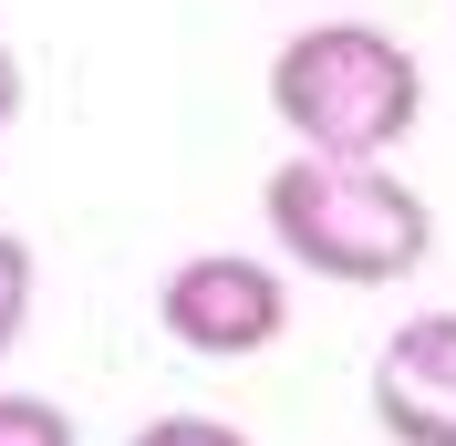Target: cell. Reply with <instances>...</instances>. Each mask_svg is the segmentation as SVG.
<instances>
[{
  "label": "cell",
  "mask_w": 456,
  "mask_h": 446,
  "mask_svg": "<svg viewBox=\"0 0 456 446\" xmlns=\"http://www.w3.org/2000/svg\"><path fill=\"white\" fill-rule=\"evenodd\" d=\"M270 114L301 136V156L373 167L426 114V62L373 21H312V31H290L270 53Z\"/></svg>",
  "instance_id": "2"
},
{
  "label": "cell",
  "mask_w": 456,
  "mask_h": 446,
  "mask_svg": "<svg viewBox=\"0 0 456 446\" xmlns=\"http://www.w3.org/2000/svg\"><path fill=\"white\" fill-rule=\"evenodd\" d=\"M156 322H167L176 353H198V363H249L290 333V280L249 250H198V260L167 270Z\"/></svg>",
  "instance_id": "3"
},
{
  "label": "cell",
  "mask_w": 456,
  "mask_h": 446,
  "mask_svg": "<svg viewBox=\"0 0 456 446\" xmlns=\"http://www.w3.org/2000/svg\"><path fill=\"white\" fill-rule=\"evenodd\" d=\"M135 446H249L239 425H218V416H156Z\"/></svg>",
  "instance_id": "7"
},
{
  "label": "cell",
  "mask_w": 456,
  "mask_h": 446,
  "mask_svg": "<svg viewBox=\"0 0 456 446\" xmlns=\"http://www.w3.org/2000/svg\"><path fill=\"white\" fill-rule=\"evenodd\" d=\"M0 446H73V416L53 394H0Z\"/></svg>",
  "instance_id": "5"
},
{
  "label": "cell",
  "mask_w": 456,
  "mask_h": 446,
  "mask_svg": "<svg viewBox=\"0 0 456 446\" xmlns=\"http://www.w3.org/2000/svg\"><path fill=\"white\" fill-rule=\"evenodd\" d=\"M259 208H270V239L312 280H342V291L404 280L436 250V208L395 167H353V156H290V167H270Z\"/></svg>",
  "instance_id": "1"
},
{
  "label": "cell",
  "mask_w": 456,
  "mask_h": 446,
  "mask_svg": "<svg viewBox=\"0 0 456 446\" xmlns=\"http://www.w3.org/2000/svg\"><path fill=\"white\" fill-rule=\"evenodd\" d=\"M21 311H31V250L0 228V353L21 343Z\"/></svg>",
  "instance_id": "6"
},
{
  "label": "cell",
  "mask_w": 456,
  "mask_h": 446,
  "mask_svg": "<svg viewBox=\"0 0 456 446\" xmlns=\"http://www.w3.org/2000/svg\"><path fill=\"white\" fill-rule=\"evenodd\" d=\"M11 114H21V53L0 42V136H11Z\"/></svg>",
  "instance_id": "8"
},
{
  "label": "cell",
  "mask_w": 456,
  "mask_h": 446,
  "mask_svg": "<svg viewBox=\"0 0 456 446\" xmlns=\"http://www.w3.org/2000/svg\"><path fill=\"white\" fill-rule=\"evenodd\" d=\"M373 425L395 446H456V311H415L373 353Z\"/></svg>",
  "instance_id": "4"
}]
</instances>
